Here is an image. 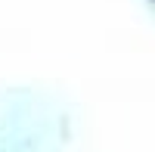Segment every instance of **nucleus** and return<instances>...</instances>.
Instances as JSON below:
<instances>
[]
</instances>
